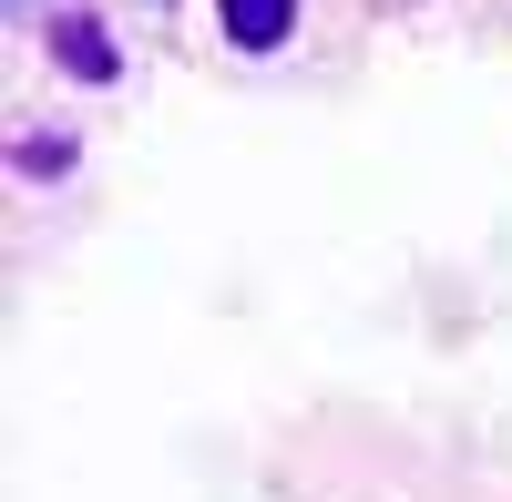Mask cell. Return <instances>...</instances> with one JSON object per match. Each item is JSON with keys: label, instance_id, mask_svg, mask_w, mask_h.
I'll list each match as a JSON object with an SVG mask.
<instances>
[{"label": "cell", "instance_id": "cell-1", "mask_svg": "<svg viewBox=\"0 0 512 502\" xmlns=\"http://www.w3.org/2000/svg\"><path fill=\"white\" fill-rule=\"evenodd\" d=\"M287 21H297V0H226V31L246 41V52H277Z\"/></svg>", "mask_w": 512, "mask_h": 502}, {"label": "cell", "instance_id": "cell-2", "mask_svg": "<svg viewBox=\"0 0 512 502\" xmlns=\"http://www.w3.org/2000/svg\"><path fill=\"white\" fill-rule=\"evenodd\" d=\"M62 62H72V72H113V52H103L93 31H62Z\"/></svg>", "mask_w": 512, "mask_h": 502}]
</instances>
